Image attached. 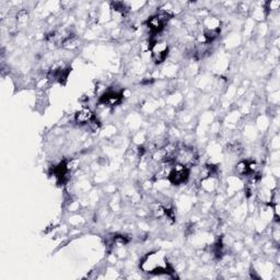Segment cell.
Listing matches in <instances>:
<instances>
[{"mask_svg": "<svg viewBox=\"0 0 280 280\" xmlns=\"http://www.w3.org/2000/svg\"><path fill=\"white\" fill-rule=\"evenodd\" d=\"M190 175H191L190 168L184 167V165L179 163H175V165H173V168L171 170V172L168 176V180L170 181L171 184L181 185L187 182V180L190 179Z\"/></svg>", "mask_w": 280, "mask_h": 280, "instance_id": "2", "label": "cell"}, {"mask_svg": "<svg viewBox=\"0 0 280 280\" xmlns=\"http://www.w3.org/2000/svg\"><path fill=\"white\" fill-rule=\"evenodd\" d=\"M140 268L142 272L153 274V275H171L174 270L167 261V257L162 252H154L148 254L141 262Z\"/></svg>", "mask_w": 280, "mask_h": 280, "instance_id": "1", "label": "cell"}, {"mask_svg": "<svg viewBox=\"0 0 280 280\" xmlns=\"http://www.w3.org/2000/svg\"><path fill=\"white\" fill-rule=\"evenodd\" d=\"M236 172L240 176H249L251 175L250 170V162L248 161H240L236 167Z\"/></svg>", "mask_w": 280, "mask_h": 280, "instance_id": "5", "label": "cell"}, {"mask_svg": "<svg viewBox=\"0 0 280 280\" xmlns=\"http://www.w3.org/2000/svg\"><path fill=\"white\" fill-rule=\"evenodd\" d=\"M27 19H28V14L25 10H21L20 12H18V14H16V21H18V23L20 24L26 23Z\"/></svg>", "mask_w": 280, "mask_h": 280, "instance_id": "6", "label": "cell"}, {"mask_svg": "<svg viewBox=\"0 0 280 280\" xmlns=\"http://www.w3.org/2000/svg\"><path fill=\"white\" fill-rule=\"evenodd\" d=\"M95 116L94 113L91 111L89 107H83L75 114V122L79 126H84V125H90V123L94 121Z\"/></svg>", "mask_w": 280, "mask_h": 280, "instance_id": "4", "label": "cell"}, {"mask_svg": "<svg viewBox=\"0 0 280 280\" xmlns=\"http://www.w3.org/2000/svg\"><path fill=\"white\" fill-rule=\"evenodd\" d=\"M152 60L156 64H161L169 55V46L164 42H152L149 46Z\"/></svg>", "mask_w": 280, "mask_h": 280, "instance_id": "3", "label": "cell"}]
</instances>
